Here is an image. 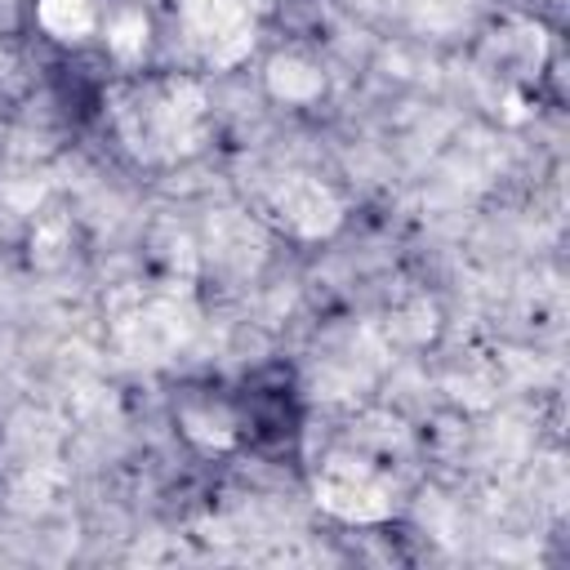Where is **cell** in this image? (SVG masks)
<instances>
[{"label":"cell","mask_w":570,"mask_h":570,"mask_svg":"<svg viewBox=\"0 0 570 570\" xmlns=\"http://www.w3.org/2000/svg\"><path fill=\"white\" fill-rule=\"evenodd\" d=\"M40 22L53 31V36H80L89 22H94V4L89 0H40Z\"/></svg>","instance_id":"2"},{"label":"cell","mask_w":570,"mask_h":570,"mask_svg":"<svg viewBox=\"0 0 570 570\" xmlns=\"http://www.w3.org/2000/svg\"><path fill=\"white\" fill-rule=\"evenodd\" d=\"M183 13L214 53H236L245 45V4L240 0H183Z\"/></svg>","instance_id":"1"}]
</instances>
